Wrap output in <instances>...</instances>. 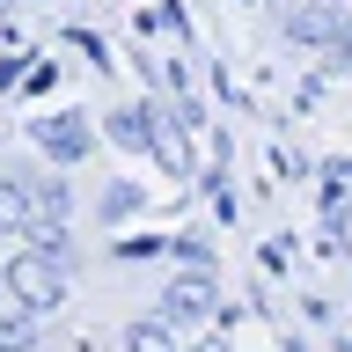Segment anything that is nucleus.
Wrapping results in <instances>:
<instances>
[{
	"label": "nucleus",
	"instance_id": "2",
	"mask_svg": "<svg viewBox=\"0 0 352 352\" xmlns=\"http://www.w3.org/2000/svg\"><path fill=\"white\" fill-rule=\"evenodd\" d=\"M37 140H44L52 154H66V162H81V154H88V125H81V118H44Z\"/></svg>",
	"mask_w": 352,
	"mask_h": 352
},
{
	"label": "nucleus",
	"instance_id": "5",
	"mask_svg": "<svg viewBox=\"0 0 352 352\" xmlns=\"http://www.w3.org/2000/svg\"><path fill=\"white\" fill-rule=\"evenodd\" d=\"M30 316H37V308H8V316H0V352H22L30 338H37V323H30Z\"/></svg>",
	"mask_w": 352,
	"mask_h": 352
},
{
	"label": "nucleus",
	"instance_id": "8",
	"mask_svg": "<svg viewBox=\"0 0 352 352\" xmlns=\"http://www.w3.org/2000/svg\"><path fill=\"white\" fill-rule=\"evenodd\" d=\"M132 206H140V191H132V184H110V191H103V213H110V220L132 213Z\"/></svg>",
	"mask_w": 352,
	"mask_h": 352
},
{
	"label": "nucleus",
	"instance_id": "7",
	"mask_svg": "<svg viewBox=\"0 0 352 352\" xmlns=\"http://www.w3.org/2000/svg\"><path fill=\"white\" fill-rule=\"evenodd\" d=\"M110 132H118L125 147H147V110H118V118H110Z\"/></svg>",
	"mask_w": 352,
	"mask_h": 352
},
{
	"label": "nucleus",
	"instance_id": "1",
	"mask_svg": "<svg viewBox=\"0 0 352 352\" xmlns=\"http://www.w3.org/2000/svg\"><path fill=\"white\" fill-rule=\"evenodd\" d=\"M59 264H66V257H52V250L37 242L30 257L8 264V294H15L22 308H52V301H59Z\"/></svg>",
	"mask_w": 352,
	"mask_h": 352
},
{
	"label": "nucleus",
	"instance_id": "6",
	"mask_svg": "<svg viewBox=\"0 0 352 352\" xmlns=\"http://www.w3.org/2000/svg\"><path fill=\"white\" fill-rule=\"evenodd\" d=\"M162 316H169V323H198V316H206V301H198V286H184V294L169 286V301H162Z\"/></svg>",
	"mask_w": 352,
	"mask_h": 352
},
{
	"label": "nucleus",
	"instance_id": "4",
	"mask_svg": "<svg viewBox=\"0 0 352 352\" xmlns=\"http://www.w3.org/2000/svg\"><path fill=\"white\" fill-rule=\"evenodd\" d=\"M125 352H176V323H169V316L132 323V330H125Z\"/></svg>",
	"mask_w": 352,
	"mask_h": 352
},
{
	"label": "nucleus",
	"instance_id": "3",
	"mask_svg": "<svg viewBox=\"0 0 352 352\" xmlns=\"http://www.w3.org/2000/svg\"><path fill=\"white\" fill-rule=\"evenodd\" d=\"M0 220H8V228H30V220H37V191H30L22 176H0Z\"/></svg>",
	"mask_w": 352,
	"mask_h": 352
}]
</instances>
